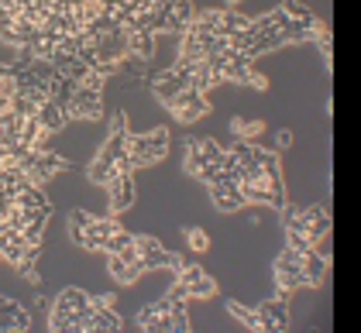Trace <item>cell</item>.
<instances>
[{"instance_id":"cell-1","label":"cell","mask_w":361,"mask_h":333,"mask_svg":"<svg viewBox=\"0 0 361 333\" xmlns=\"http://www.w3.org/2000/svg\"><path fill=\"white\" fill-rule=\"evenodd\" d=\"M166 144H169V134L159 127L152 134H138L131 138V162L135 168H145V165H155L162 155H166Z\"/></svg>"},{"instance_id":"cell-2","label":"cell","mask_w":361,"mask_h":333,"mask_svg":"<svg viewBox=\"0 0 361 333\" xmlns=\"http://www.w3.org/2000/svg\"><path fill=\"white\" fill-rule=\"evenodd\" d=\"M104 111V100H100V89H93V86H80L76 89V96H73V103L66 107V117L73 120V117H80V120H93V117H100Z\"/></svg>"},{"instance_id":"cell-3","label":"cell","mask_w":361,"mask_h":333,"mask_svg":"<svg viewBox=\"0 0 361 333\" xmlns=\"http://www.w3.org/2000/svg\"><path fill=\"white\" fill-rule=\"evenodd\" d=\"M207 107H210V103H207V96H203V93H196V89H183V93L172 100V107H169V111L176 113L179 120H196V117H203V113H207Z\"/></svg>"},{"instance_id":"cell-4","label":"cell","mask_w":361,"mask_h":333,"mask_svg":"<svg viewBox=\"0 0 361 333\" xmlns=\"http://www.w3.org/2000/svg\"><path fill=\"white\" fill-rule=\"evenodd\" d=\"M107 189H111V206H114V210H124V206L131 203V196H135V182H131V172H128V175H117V179H114Z\"/></svg>"},{"instance_id":"cell-5","label":"cell","mask_w":361,"mask_h":333,"mask_svg":"<svg viewBox=\"0 0 361 333\" xmlns=\"http://www.w3.org/2000/svg\"><path fill=\"white\" fill-rule=\"evenodd\" d=\"M66 120H69V117H66V111L59 107L56 100H49V103H45L42 111H38V124H42V127H45L49 134L62 131V127H66Z\"/></svg>"},{"instance_id":"cell-6","label":"cell","mask_w":361,"mask_h":333,"mask_svg":"<svg viewBox=\"0 0 361 333\" xmlns=\"http://www.w3.org/2000/svg\"><path fill=\"white\" fill-rule=\"evenodd\" d=\"M152 52H155V38H152L148 31L131 34V58H148Z\"/></svg>"},{"instance_id":"cell-7","label":"cell","mask_w":361,"mask_h":333,"mask_svg":"<svg viewBox=\"0 0 361 333\" xmlns=\"http://www.w3.org/2000/svg\"><path fill=\"white\" fill-rule=\"evenodd\" d=\"M234 131L238 134H258L262 131V120H234Z\"/></svg>"},{"instance_id":"cell-8","label":"cell","mask_w":361,"mask_h":333,"mask_svg":"<svg viewBox=\"0 0 361 333\" xmlns=\"http://www.w3.org/2000/svg\"><path fill=\"white\" fill-rule=\"evenodd\" d=\"M231 4H238V0H231Z\"/></svg>"}]
</instances>
